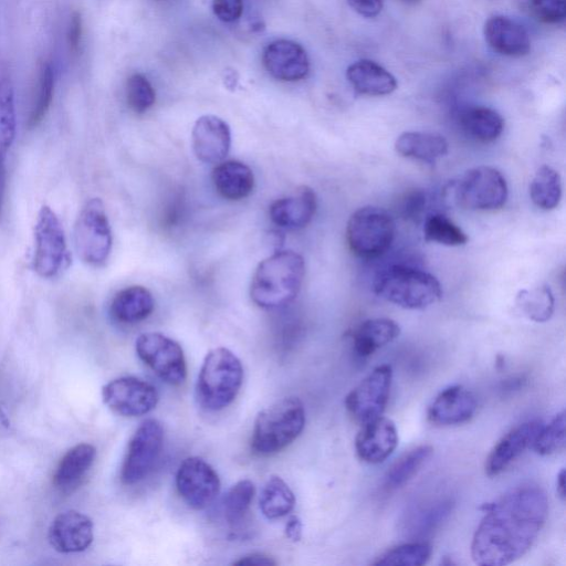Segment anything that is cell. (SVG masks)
Returning a JSON list of instances; mask_svg holds the SVG:
<instances>
[{"label": "cell", "mask_w": 566, "mask_h": 566, "mask_svg": "<svg viewBox=\"0 0 566 566\" xmlns=\"http://www.w3.org/2000/svg\"><path fill=\"white\" fill-rule=\"evenodd\" d=\"M156 101V93L146 76L140 73L130 75L126 82V102L136 114L147 112Z\"/></svg>", "instance_id": "cell-41"}, {"label": "cell", "mask_w": 566, "mask_h": 566, "mask_svg": "<svg viewBox=\"0 0 566 566\" xmlns=\"http://www.w3.org/2000/svg\"><path fill=\"white\" fill-rule=\"evenodd\" d=\"M17 130L14 90L8 77L0 78V143L9 149Z\"/></svg>", "instance_id": "cell-38"}, {"label": "cell", "mask_w": 566, "mask_h": 566, "mask_svg": "<svg viewBox=\"0 0 566 566\" xmlns=\"http://www.w3.org/2000/svg\"><path fill=\"white\" fill-rule=\"evenodd\" d=\"M55 75L49 60L41 62L38 70L34 95L28 117V127H36L46 116L54 95Z\"/></svg>", "instance_id": "cell-34"}, {"label": "cell", "mask_w": 566, "mask_h": 566, "mask_svg": "<svg viewBox=\"0 0 566 566\" xmlns=\"http://www.w3.org/2000/svg\"><path fill=\"white\" fill-rule=\"evenodd\" d=\"M223 81H224V85L229 88H233L235 87L237 83H238V73L235 70H227L224 72V77H223Z\"/></svg>", "instance_id": "cell-51"}, {"label": "cell", "mask_w": 566, "mask_h": 566, "mask_svg": "<svg viewBox=\"0 0 566 566\" xmlns=\"http://www.w3.org/2000/svg\"><path fill=\"white\" fill-rule=\"evenodd\" d=\"M401 1H403L405 3L412 4V3L419 2L420 0H401Z\"/></svg>", "instance_id": "cell-53"}, {"label": "cell", "mask_w": 566, "mask_h": 566, "mask_svg": "<svg viewBox=\"0 0 566 566\" xmlns=\"http://www.w3.org/2000/svg\"><path fill=\"white\" fill-rule=\"evenodd\" d=\"M423 235L427 241L448 247H460L469 240L467 233L442 213H432L424 219Z\"/></svg>", "instance_id": "cell-36"}, {"label": "cell", "mask_w": 566, "mask_h": 566, "mask_svg": "<svg viewBox=\"0 0 566 566\" xmlns=\"http://www.w3.org/2000/svg\"><path fill=\"white\" fill-rule=\"evenodd\" d=\"M374 293L406 310H423L442 295L441 284L432 274L408 265L394 264L374 279Z\"/></svg>", "instance_id": "cell-3"}, {"label": "cell", "mask_w": 566, "mask_h": 566, "mask_svg": "<svg viewBox=\"0 0 566 566\" xmlns=\"http://www.w3.org/2000/svg\"><path fill=\"white\" fill-rule=\"evenodd\" d=\"M452 509L453 502L450 499L431 503L430 506L421 509L412 516L410 532L413 535H427L432 533L450 515Z\"/></svg>", "instance_id": "cell-40"}, {"label": "cell", "mask_w": 566, "mask_h": 566, "mask_svg": "<svg viewBox=\"0 0 566 566\" xmlns=\"http://www.w3.org/2000/svg\"><path fill=\"white\" fill-rule=\"evenodd\" d=\"M154 307L155 301L150 291L142 285H132L115 294L109 312L119 323L135 324L147 318Z\"/></svg>", "instance_id": "cell-26"}, {"label": "cell", "mask_w": 566, "mask_h": 566, "mask_svg": "<svg viewBox=\"0 0 566 566\" xmlns=\"http://www.w3.org/2000/svg\"><path fill=\"white\" fill-rule=\"evenodd\" d=\"M83 20L78 11H73L66 29V43L71 54H77L82 43Z\"/></svg>", "instance_id": "cell-45"}, {"label": "cell", "mask_w": 566, "mask_h": 566, "mask_svg": "<svg viewBox=\"0 0 566 566\" xmlns=\"http://www.w3.org/2000/svg\"><path fill=\"white\" fill-rule=\"evenodd\" d=\"M158 1H161V0H158Z\"/></svg>", "instance_id": "cell-54"}, {"label": "cell", "mask_w": 566, "mask_h": 566, "mask_svg": "<svg viewBox=\"0 0 566 566\" xmlns=\"http://www.w3.org/2000/svg\"><path fill=\"white\" fill-rule=\"evenodd\" d=\"M538 419L528 420L505 433L489 453L484 469L489 476L504 472L517 458L531 448L543 427Z\"/></svg>", "instance_id": "cell-16"}, {"label": "cell", "mask_w": 566, "mask_h": 566, "mask_svg": "<svg viewBox=\"0 0 566 566\" xmlns=\"http://www.w3.org/2000/svg\"><path fill=\"white\" fill-rule=\"evenodd\" d=\"M8 149L0 143V216L6 191V154Z\"/></svg>", "instance_id": "cell-49"}, {"label": "cell", "mask_w": 566, "mask_h": 566, "mask_svg": "<svg viewBox=\"0 0 566 566\" xmlns=\"http://www.w3.org/2000/svg\"><path fill=\"white\" fill-rule=\"evenodd\" d=\"M454 201L469 210L502 208L509 196L507 182L494 167L479 166L465 171L453 185Z\"/></svg>", "instance_id": "cell-8"}, {"label": "cell", "mask_w": 566, "mask_h": 566, "mask_svg": "<svg viewBox=\"0 0 566 566\" xmlns=\"http://www.w3.org/2000/svg\"><path fill=\"white\" fill-rule=\"evenodd\" d=\"M92 520L77 511L60 513L49 528L51 546L64 554L83 552L90 547L94 538Z\"/></svg>", "instance_id": "cell-19"}, {"label": "cell", "mask_w": 566, "mask_h": 566, "mask_svg": "<svg viewBox=\"0 0 566 566\" xmlns=\"http://www.w3.org/2000/svg\"><path fill=\"white\" fill-rule=\"evenodd\" d=\"M385 0H347L350 8L365 18H375L382 10Z\"/></svg>", "instance_id": "cell-46"}, {"label": "cell", "mask_w": 566, "mask_h": 566, "mask_svg": "<svg viewBox=\"0 0 566 566\" xmlns=\"http://www.w3.org/2000/svg\"><path fill=\"white\" fill-rule=\"evenodd\" d=\"M305 409L297 397H284L260 411L255 418L251 449L261 457L290 446L303 431Z\"/></svg>", "instance_id": "cell-5"}, {"label": "cell", "mask_w": 566, "mask_h": 566, "mask_svg": "<svg viewBox=\"0 0 566 566\" xmlns=\"http://www.w3.org/2000/svg\"><path fill=\"white\" fill-rule=\"evenodd\" d=\"M533 15L547 24H558L566 18V0H528Z\"/></svg>", "instance_id": "cell-42"}, {"label": "cell", "mask_w": 566, "mask_h": 566, "mask_svg": "<svg viewBox=\"0 0 566 566\" xmlns=\"http://www.w3.org/2000/svg\"><path fill=\"white\" fill-rule=\"evenodd\" d=\"M431 554L432 546L428 542H410L386 551L373 562V565L421 566L427 564Z\"/></svg>", "instance_id": "cell-35"}, {"label": "cell", "mask_w": 566, "mask_h": 566, "mask_svg": "<svg viewBox=\"0 0 566 566\" xmlns=\"http://www.w3.org/2000/svg\"><path fill=\"white\" fill-rule=\"evenodd\" d=\"M104 403L124 417H137L150 412L158 402L157 389L149 382L133 376L118 377L102 388Z\"/></svg>", "instance_id": "cell-13"}, {"label": "cell", "mask_w": 566, "mask_h": 566, "mask_svg": "<svg viewBox=\"0 0 566 566\" xmlns=\"http://www.w3.org/2000/svg\"><path fill=\"white\" fill-rule=\"evenodd\" d=\"M398 440L395 422L380 416L361 424L355 438V450L361 461L378 464L392 454Z\"/></svg>", "instance_id": "cell-18"}, {"label": "cell", "mask_w": 566, "mask_h": 566, "mask_svg": "<svg viewBox=\"0 0 566 566\" xmlns=\"http://www.w3.org/2000/svg\"><path fill=\"white\" fill-rule=\"evenodd\" d=\"M316 208L317 199L314 190L303 186L292 196L273 201L269 208V214L274 224L294 230L307 226Z\"/></svg>", "instance_id": "cell-22"}, {"label": "cell", "mask_w": 566, "mask_h": 566, "mask_svg": "<svg viewBox=\"0 0 566 566\" xmlns=\"http://www.w3.org/2000/svg\"><path fill=\"white\" fill-rule=\"evenodd\" d=\"M95 458L96 449L90 443H80L71 448L54 471V488L62 492L75 489L92 468Z\"/></svg>", "instance_id": "cell-25"}, {"label": "cell", "mask_w": 566, "mask_h": 566, "mask_svg": "<svg viewBox=\"0 0 566 566\" xmlns=\"http://www.w3.org/2000/svg\"><path fill=\"white\" fill-rule=\"evenodd\" d=\"M515 303L525 317L536 323L551 319L555 308L554 294L547 285L521 290Z\"/></svg>", "instance_id": "cell-33"}, {"label": "cell", "mask_w": 566, "mask_h": 566, "mask_svg": "<svg viewBox=\"0 0 566 566\" xmlns=\"http://www.w3.org/2000/svg\"><path fill=\"white\" fill-rule=\"evenodd\" d=\"M565 469H562L557 474L556 479V492L559 499L564 502L566 499V486H565Z\"/></svg>", "instance_id": "cell-50"}, {"label": "cell", "mask_w": 566, "mask_h": 566, "mask_svg": "<svg viewBox=\"0 0 566 566\" xmlns=\"http://www.w3.org/2000/svg\"><path fill=\"white\" fill-rule=\"evenodd\" d=\"M266 72L282 82H297L310 72V60L305 49L297 42L279 39L269 43L262 54Z\"/></svg>", "instance_id": "cell-15"}, {"label": "cell", "mask_w": 566, "mask_h": 566, "mask_svg": "<svg viewBox=\"0 0 566 566\" xmlns=\"http://www.w3.org/2000/svg\"><path fill=\"white\" fill-rule=\"evenodd\" d=\"M260 510L269 520H276L289 514L295 504V496L287 483L277 475H272L264 483L260 499Z\"/></svg>", "instance_id": "cell-30"}, {"label": "cell", "mask_w": 566, "mask_h": 566, "mask_svg": "<svg viewBox=\"0 0 566 566\" xmlns=\"http://www.w3.org/2000/svg\"><path fill=\"white\" fill-rule=\"evenodd\" d=\"M33 234V270L43 279H52L66 266L69 251L62 223L46 205L38 212Z\"/></svg>", "instance_id": "cell-9"}, {"label": "cell", "mask_w": 566, "mask_h": 566, "mask_svg": "<svg viewBox=\"0 0 566 566\" xmlns=\"http://www.w3.org/2000/svg\"><path fill=\"white\" fill-rule=\"evenodd\" d=\"M164 444V428L157 419H146L132 436L120 470L126 485L143 481L156 465Z\"/></svg>", "instance_id": "cell-11"}, {"label": "cell", "mask_w": 566, "mask_h": 566, "mask_svg": "<svg viewBox=\"0 0 566 566\" xmlns=\"http://www.w3.org/2000/svg\"><path fill=\"white\" fill-rule=\"evenodd\" d=\"M254 493L255 486L248 479L238 481L227 491L222 506L224 518L230 525H237L243 520L249 512Z\"/></svg>", "instance_id": "cell-37"}, {"label": "cell", "mask_w": 566, "mask_h": 566, "mask_svg": "<svg viewBox=\"0 0 566 566\" xmlns=\"http://www.w3.org/2000/svg\"><path fill=\"white\" fill-rule=\"evenodd\" d=\"M476 408L474 394L462 385H453L437 395L427 410V417L436 426H458L468 422Z\"/></svg>", "instance_id": "cell-20"}, {"label": "cell", "mask_w": 566, "mask_h": 566, "mask_svg": "<svg viewBox=\"0 0 566 566\" xmlns=\"http://www.w3.org/2000/svg\"><path fill=\"white\" fill-rule=\"evenodd\" d=\"M395 149L402 157L432 164L448 153V142L437 133L403 132L397 137Z\"/></svg>", "instance_id": "cell-28"}, {"label": "cell", "mask_w": 566, "mask_h": 566, "mask_svg": "<svg viewBox=\"0 0 566 566\" xmlns=\"http://www.w3.org/2000/svg\"><path fill=\"white\" fill-rule=\"evenodd\" d=\"M242 381L243 367L237 355L216 347L202 361L196 384L197 402L205 410H222L235 399Z\"/></svg>", "instance_id": "cell-4"}, {"label": "cell", "mask_w": 566, "mask_h": 566, "mask_svg": "<svg viewBox=\"0 0 566 566\" xmlns=\"http://www.w3.org/2000/svg\"><path fill=\"white\" fill-rule=\"evenodd\" d=\"M483 33L489 46L501 55L521 57L531 51L528 32L510 17H490L484 23Z\"/></svg>", "instance_id": "cell-21"}, {"label": "cell", "mask_w": 566, "mask_h": 566, "mask_svg": "<svg viewBox=\"0 0 566 566\" xmlns=\"http://www.w3.org/2000/svg\"><path fill=\"white\" fill-rule=\"evenodd\" d=\"M211 178L217 192L231 201L247 198L254 188L253 171L238 160L219 163L213 168Z\"/></svg>", "instance_id": "cell-24"}, {"label": "cell", "mask_w": 566, "mask_h": 566, "mask_svg": "<svg viewBox=\"0 0 566 566\" xmlns=\"http://www.w3.org/2000/svg\"><path fill=\"white\" fill-rule=\"evenodd\" d=\"M176 488L182 500L195 510L209 506L220 491L216 470L199 457L185 459L176 474Z\"/></svg>", "instance_id": "cell-14"}, {"label": "cell", "mask_w": 566, "mask_h": 566, "mask_svg": "<svg viewBox=\"0 0 566 566\" xmlns=\"http://www.w3.org/2000/svg\"><path fill=\"white\" fill-rule=\"evenodd\" d=\"M426 202V195L422 191L411 190L401 198L399 205L400 213L406 219L417 220L421 218Z\"/></svg>", "instance_id": "cell-43"}, {"label": "cell", "mask_w": 566, "mask_h": 566, "mask_svg": "<svg viewBox=\"0 0 566 566\" xmlns=\"http://www.w3.org/2000/svg\"><path fill=\"white\" fill-rule=\"evenodd\" d=\"M480 509L485 514L471 542L472 559L480 566H502L534 545L548 515V499L538 485L523 484Z\"/></svg>", "instance_id": "cell-1"}, {"label": "cell", "mask_w": 566, "mask_h": 566, "mask_svg": "<svg viewBox=\"0 0 566 566\" xmlns=\"http://www.w3.org/2000/svg\"><path fill=\"white\" fill-rule=\"evenodd\" d=\"M395 231V220L388 211L366 206L350 214L346 226V240L355 255L374 259L390 248Z\"/></svg>", "instance_id": "cell-6"}, {"label": "cell", "mask_w": 566, "mask_h": 566, "mask_svg": "<svg viewBox=\"0 0 566 566\" xmlns=\"http://www.w3.org/2000/svg\"><path fill=\"white\" fill-rule=\"evenodd\" d=\"M565 411L562 410L538 432L533 449L539 455H552L565 448Z\"/></svg>", "instance_id": "cell-39"}, {"label": "cell", "mask_w": 566, "mask_h": 566, "mask_svg": "<svg viewBox=\"0 0 566 566\" xmlns=\"http://www.w3.org/2000/svg\"><path fill=\"white\" fill-rule=\"evenodd\" d=\"M399 334V325L390 318L366 319L355 328L352 335L354 352L358 357H369L379 348L395 340Z\"/></svg>", "instance_id": "cell-27"}, {"label": "cell", "mask_w": 566, "mask_h": 566, "mask_svg": "<svg viewBox=\"0 0 566 566\" xmlns=\"http://www.w3.org/2000/svg\"><path fill=\"white\" fill-rule=\"evenodd\" d=\"M214 15L222 22L237 21L243 11V0H212Z\"/></svg>", "instance_id": "cell-44"}, {"label": "cell", "mask_w": 566, "mask_h": 566, "mask_svg": "<svg viewBox=\"0 0 566 566\" xmlns=\"http://www.w3.org/2000/svg\"><path fill=\"white\" fill-rule=\"evenodd\" d=\"M304 275L302 255L291 250L277 251L256 266L250 285L251 300L262 308L282 307L296 297Z\"/></svg>", "instance_id": "cell-2"}, {"label": "cell", "mask_w": 566, "mask_h": 566, "mask_svg": "<svg viewBox=\"0 0 566 566\" xmlns=\"http://www.w3.org/2000/svg\"><path fill=\"white\" fill-rule=\"evenodd\" d=\"M9 422L7 420L6 415L3 413L2 409L0 408V426L8 427Z\"/></svg>", "instance_id": "cell-52"}, {"label": "cell", "mask_w": 566, "mask_h": 566, "mask_svg": "<svg viewBox=\"0 0 566 566\" xmlns=\"http://www.w3.org/2000/svg\"><path fill=\"white\" fill-rule=\"evenodd\" d=\"M346 77L355 92L367 96H382L397 88L396 77L375 61L361 59L346 70Z\"/></svg>", "instance_id": "cell-23"}, {"label": "cell", "mask_w": 566, "mask_h": 566, "mask_svg": "<svg viewBox=\"0 0 566 566\" xmlns=\"http://www.w3.org/2000/svg\"><path fill=\"white\" fill-rule=\"evenodd\" d=\"M136 354L163 381L181 385L187 377L184 350L175 339L158 333L140 334L135 343Z\"/></svg>", "instance_id": "cell-10"}, {"label": "cell", "mask_w": 566, "mask_h": 566, "mask_svg": "<svg viewBox=\"0 0 566 566\" xmlns=\"http://www.w3.org/2000/svg\"><path fill=\"white\" fill-rule=\"evenodd\" d=\"M391 381L390 365L375 367L345 397V407L350 417L363 424L382 416L388 403Z\"/></svg>", "instance_id": "cell-12"}, {"label": "cell", "mask_w": 566, "mask_h": 566, "mask_svg": "<svg viewBox=\"0 0 566 566\" xmlns=\"http://www.w3.org/2000/svg\"><path fill=\"white\" fill-rule=\"evenodd\" d=\"M233 565H239V566H242V565H258V566H261V565H276V562L263 554V553H251V554H248V555H244L242 557H240L238 560L233 562Z\"/></svg>", "instance_id": "cell-47"}, {"label": "cell", "mask_w": 566, "mask_h": 566, "mask_svg": "<svg viewBox=\"0 0 566 566\" xmlns=\"http://www.w3.org/2000/svg\"><path fill=\"white\" fill-rule=\"evenodd\" d=\"M530 197L539 209H555L562 199V179L558 171L547 165L541 166L530 184Z\"/></svg>", "instance_id": "cell-31"}, {"label": "cell", "mask_w": 566, "mask_h": 566, "mask_svg": "<svg viewBox=\"0 0 566 566\" xmlns=\"http://www.w3.org/2000/svg\"><path fill=\"white\" fill-rule=\"evenodd\" d=\"M191 145L196 157L205 164H219L229 154L231 130L216 115H202L193 124Z\"/></svg>", "instance_id": "cell-17"}, {"label": "cell", "mask_w": 566, "mask_h": 566, "mask_svg": "<svg viewBox=\"0 0 566 566\" xmlns=\"http://www.w3.org/2000/svg\"><path fill=\"white\" fill-rule=\"evenodd\" d=\"M432 452L433 449L429 444H422L406 452L387 471L384 479L385 488L392 491L405 485L417 474Z\"/></svg>", "instance_id": "cell-32"}, {"label": "cell", "mask_w": 566, "mask_h": 566, "mask_svg": "<svg viewBox=\"0 0 566 566\" xmlns=\"http://www.w3.org/2000/svg\"><path fill=\"white\" fill-rule=\"evenodd\" d=\"M459 125L471 139L479 143H491L502 134L504 119L495 109L475 105L461 111Z\"/></svg>", "instance_id": "cell-29"}, {"label": "cell", "mask_w": 566, "mask_h": 566, "mask_svg": "<svg viewBox=\"0 0 566 566\" xmlns=\"http://www.w3.org/2000/svg\"><path fill=\"white\" fill-rule=\"evenodd\" d=\"M113 244L112 229L99 198L88 199L74 223V247L78 258L92 266H102L109 258Z\"/></svg>", "instance_id": "cell-7"}, {"label": "cell", "mask_w": 566, "mask_h": 566, "mask_svg": "<svg viewBox=\"0 0 566 566\" xmlns=\"http://www.w3.org/2000/svg\"><path fill=\"white\" fill-rule=\"evenodd\" d=\"M285 536L291 542H298L302 538L303 524L298 516L292 515L285 524Z\"/></svg>", "instance_id": "cell-48"}]
</instances>
